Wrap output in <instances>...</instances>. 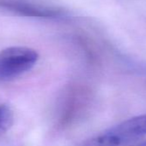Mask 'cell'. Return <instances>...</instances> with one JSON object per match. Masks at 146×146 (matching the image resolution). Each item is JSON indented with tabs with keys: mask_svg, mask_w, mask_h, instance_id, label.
Listing matches in <instances>:
<instances>
[{
	"mask_svg": "<svg viewBox=\"0 0 146 146\" xmlns=\"http://www.w3.org/2000/svg\"><path fill=\"white\" fill-rule=\"evenodd\" d=\"M146 134V114L128 119L99 135L87 140L82 146H124Z\"/></svg>",
	"mask_w": 146,
	"mask_h": 146,
	"instance_id": "6da1fadb",
	"label": "cell"
},
{
	"mask_svg": "<svg viewBox=\"0 0 146 146\" xmlns=\"http://www.w3.org/2000/svg\"><path fill=\"white\" fill-rule=\"evenodd\" d=\"M38 53L28 47L13 46L0 51V82L12 80L29 71L37 62Z\"/></svg>",
	"mask_w": 146,
	"mask_h": 146,
	"instance_id": "7a4b0ae2",
	"label": "cell"
},
{
	"mask_svg": "<svg viewBox=\"0 0 146 146\" xmlns=\"http://www.w3.org/2000/svg\"><path fill=\"white\" fill-rule=\"evenodd\" d=\"M0 11L13 15L52 19L62 15V10L40 0H0Z\"/></svg>",
	"mask_w": 146,
	"mask_h": 146,
	"instance_id": "3957f363",
	"label": "cell"
},
{
	"mask_svg": "<svg viewBox=\"0 0 146 146\" xmlns=\"http://www.w3.org/2000/svg\"><path fill=\"white\" fill-rule=\"evenodd\" d=\"M12 119L13 115L10 109L5 104L0 105V133L8 129L12 122Z\"/></svg>",
	"mask_w": 146,
	"mask_h": 146,
	"instance_id": "277c9868",
	"label": "cell"
},
{
	"mask_svg": "<svg viewBox=\"0 0 146 146\" xmlns=\"http://www.w3.org/2000/svg\"><path fill=\"white\" fill-rule=\"evenodd\" d=\"M139 146H146V142L145 143H143V144H141V145H139Z\"/></svg>",
	"mask_w": 146,
	"mask_h": 146,
	"instance_id": "5b68a950",
	"label": "cell"
}]
</instances>
